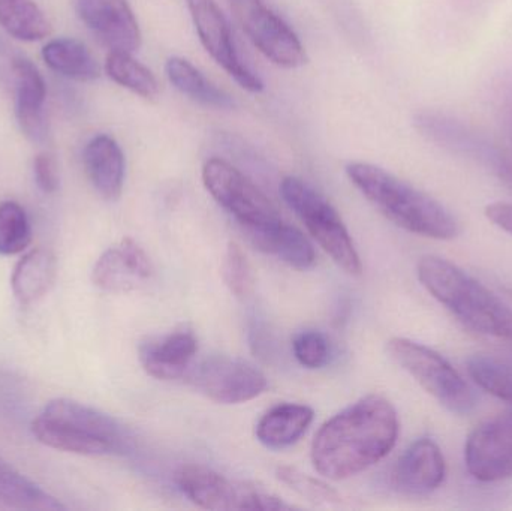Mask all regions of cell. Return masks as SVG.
Returning a JSON list of instances; mask_svg holds the SVG:
<instances>
[{
	"mask_svg": "<svg viewBox=\"0 0 512 511\" xmlns=\"http://www.w3.org/2000/svg\"><path fill=\"white\" fill-rule=\"evenodd\" d=\"M176 483L182 494L195 506L206 510H291L280 498L254 486L228 480L222 474L203 467L185 465L176 474Z\"/></svg>",
	"mask_w": 512,
	"mask_h": 511,
	"instance_id": "9",
	"label": "cell"
},
{
	"mask_svg": "<svg viewBox=\"0 0 512 511\" xmlns=\"http://www.w3.org/2000/svg\"><path fill=\"white\" fill-rule=\"evenodd\" d=\"M292 351L297 362L307 369H321L330 362V341L318 330H304L295 335Z\"/></svg>",
	"mask_w": 512,
	"mask_h": 511,
	"instance_id": "31",
	"label": "cell"
},
{
	"mask_svg": "<svg viewBox=\"0 0 512 511\" xmlns=\"http://www.w3.org/2000/svg\"><path fill=\"white\" fill-rule=\"evenodd\" d=\"M252 245L264 254L279 258L297 270H307L315 264L316 254L306 236L283 221L268 227L245 230Z\"/></svg>",
	"mask_w": 512,
	"mask_h": 511,
	"instance_id": "20",
	"label": "cell"
},
{
	"mask_svg": "<svg viewBox=\"0 0 512 511\" xmlns=\"http://www.w3.org/2000/svg\"><path fill=\"white\" fill-rule=\"evenodd\" d=\"M186 378L210 401L224 405L252 401L267 389L265 375L252 363L236 357H209L189 369Z\"/></svg>",
	"mask_w": 512,
	"mask_h": 511,
	"instance_id": "11",
	"label": "cell"
},
{
	"mask_svg": "<svg viewBox=\"0 0 512 511\" xmlns=\"http://www.w3.org/2000/svg\"><path fill=\"white\" fill-rule=\"evenodd\" d=\"M279 189L283 201L301 219L304 227L330 255L331 260L349 275H360L363 269L360 255L330 201L309 183L295 176L285 177Z\"/></svg>",
	"mask_w": 512,
	"mask_h": 511,
	"instance_id": "5",
	"label": "cell"
},
{
	"mask_svg": "<svg viewBox=\"0 0 512 511\" xmlns=\"http://www.w3.org/2000/svg\"><path fill=\"white\" fill-rule=\"evenodd\" d=\"M77 12L110 51L134 54L140 50L143 36L128 0H77Z\"/></svg>",
	"mask_w": 512,
	"mask_h": 511,
	"instance_id": "14",
	"label": "cell"
},
{
	"mask_svg": "<svg viewBox=\"0 0 512 511\" xmlns=\"http://www.w3.org/2000/svg\"><path fill=\"white\" fill-rule=\"evenodd\" d=\"M423 287L472 332L512 345V309L489 288L445 258L418 261Z\"/></svg>",
	"mask_w": 512,
	"mask_h": 511,
	"instance_id": "3",
	"label": "cell"
},
{
	"mask_svg": "<svg viewBox=\"0 0 512 511\" xmlns=\"http://www.w3.org/2000/svg\"><path fill=\"white\" fill-rule=\"evenodd\" d=\"M466 468L484 483L512 477V413L481 423L465 446Z\"/></svg>",
	"mask_w": 512,
	"mask_h": 511,
	"instance_id": "13",
	"label": "cell"
},
{
	"mask_svg": "<svg viewBox=\"0 0 512 511\" xmlns=\"http://www.w3.org/2000/svg\"><path fill=\"white\" fill-rule=\"evenodd\" d=\"M0 504L15 510H65L56 498L0 459Z\"/></svg>",
	"mask_w": 512,
	"mask_h": 511,
	"instance_id": "25",
	"label": "cell"
},
{
	"mask_svg": "<svg viewBox=\"0 0 512 511\" xmlns=\"http://www.w3.org/2000/svg\"><path fill=\"white\" fill-rule=\"evenodd\" d=\"M32 432L44 446L75 455L123 453L129 443L117 420L72 399L48 402L33 420Z\"/></svg>",
	"mask_w": 512,
	"mask_h": 511,
	"instance_id": "4",
	"label": "cell"
},
{
	"mask_svg": "<svg viewBox=\"0 0 512 511\" xmlns=\"http://www.w3.org/2000/svg\"><path fill=\"white\" fill-rule=\"evenodd\" d=\"M33 176L42 192L54 194L60 185L59 165L54 155L48 152L39 153L33 161Z\"/></svg>",
	"mask_w": 512,
	"mask_h": 511,
	"instance_id": "33",
	"label": "cell"
},
{
	"mask_svg": "<svg viewBox=\"0 0 512 511\" xmlns=\"http://www.w3.org/2000/svg\"><path fill=\"white\" fill-rule=\"evenodd\" d=\"M345 171L352 185L397 227L436 240L459 236L460 224L450 210L384 168L349 162Z\"/></svg>",
	"mask_w": 512,
	"mask_h": 511,
	"instance_id": "2",
	"label": "cell"
},
{
	"mask_svg": "<svg viewBox=\"0 0 512 511\" xmlns=\"http://www.w3.org/2000/svg\"><path fill=\"white\" fill-rule=\"evenodd\" d=\"M391 359L402 366L430 396L453 414L466 416L474 410V392L465 378L445 357L411 339L394 338L388 342Z\"/></svg>",
	"mask_w": 512,
	"mask_h": 511,
	"instance_id": "6",
	"label": "cell"
},
{
	"mask_svg": "<svg viewBox=\"0 0 512 511\" xmlns=\"http://www.w3.org/2000/svg\"><path fill=\"white\" fill-rule=\"evenodd\" d=\"M30 240L32 228L23 207L14 201L0 204V255L20 254Z\"/></svg>",
	"mask_w": 512,
	"mask_h": 511,
	"instance_id": "29",
	"label": "cell"
},
{
	"mask_svg": "<svg viewBox=\"0 0 512 511\" xmlns=\"http://www.w3.org/2000/svg\"><path fill=\"white\" fill-rule=\"evenodd\" d=\"M447 476L444 455L435 441L421 438L408 447L393 471V485L405 495H429L441 488Z\"/></svg>",
	"mask_w": 512,
	"mask_h": 511,
	"instance_id": "16",
	"label": "cell"
},
{
	"mask_svg": "<svg viewBox=\"0 0 512 511\" xmlns=\"http://www.w3.org/2000/svg\"><path fill=\"white\" fill-rule=\"evenodd\" d=\"M234 15L252 44L280 68L295 69L307 62L297 33L262 0H230Z\"/></svg>",
	"mask_w": 512,
	"mask_h": 511,
	"instance_id": "10",
	"label": "cell"
},
{
	"mask_svg": "<svg viewBox=\"0 0 512 511\" xmlns=\"http://www.w3.org/2000/svg\"><path fill=\"white\" fill-rule=\"evenodd\" d=\"M412 123L420 135L435 143L436 146L472 159L498 174L501 179L512 182L510 156L493 141L492 137L475 126L450 114L432 110L418 111Z\"/></svg>",
	"mask_w": 512,
	"mask_h": 511,
	"instance_id": "7",
	"label": "cell"
},
{
	"mask_svg": "<svg viewBox=\"0 0 512 511\" xmlns=\"http://www.w3.org/2000/svg\"><path fill=\"white\" fill-rule=\"evenodd\" d=\"M312 408L300 404H280L264 414L256 425V438L267 449L280 450L297 443L312 425Z\"/></svg>",
	"mask_w": 512,
	"mask_h": 511,
	"instance_id": "21",
	"label": "cell"
},
{
	"mask_svg": "<svg viewBox=\"0 0 512 511\" xmlns=\"http://www.w3.org/2000/svg\"><path fill=\"white\" fill-rule=\"evenodd\" d=\"M153 272L155 269L146 251L126 237L99 257L93 267L92 281L108 293H128L146 285Z\"/></svg>",
	"mask_w": 512,
	"mask_h": 511,
	"instance_id": "15",
	"label": "cell"
},
{
	"mask_svg": "<svg viewBox=\"0 0 512 511\" xmlns=\"http://www.w3.org/2000/svg\"><path fill=\"white\" fill-rule=\"evenodd\" d=\"M12 77L15 89V114L21 132L33 143L47 140L48 125L45 117L47 86L44 77L29 59L17 56L12 59Z\"/></svg>",
	"mask_w": 512,
	"mask_h": 511,
	"instance_id": "18",
	"label": "cell"
},
{
	"mask_svg": "<svg viewBox=\"0 0 512 511\" xmlns=\"http://www.w3.org/2000/svg\"><path fill=\"white\" fill-rule=\"evenodd\" d=\"M165 74L182 95L188 96L198 104L219 108V110H231L236 107L233 96L219 89L197 66L183 57H170L165 63Z\"/></svg>",
	"mask_w": 512,
	"mask_h": 511,
	"instance_id": "22",
	"label": "cell"
},
{
	"mask_svg": "<svg viewBox=\"0 0 512 511\" xmlns=\"http://www.w3.org/2000/svg\"><path fill=\"white\" fill-rule=\"evenodd\" d=\"M222 278L231 294L237 299H246L254 290V273L243 249L231 242L222 263Z\"/></svg>",
	"mask_w": 512,
	"mask_h": 511,
	"instance_id": "30",
	"label": "cell"
},
{
	"mask_svg": "<svg viewBox=\"0 0 512 511\" xmlns=\"http://www.w3.org/2000/svg\"><path fill=\"white\" fill-rule=\"evenodd\" d=\"M198 351V339L191 329H180L161 338L144 341L138 359L150 377L173 381L185 378Z\"/></svg>",
	"mask_w": 512,
	"mask_h": 511,
	"instance_id": "17",
	"label": "cell"
},
{
	"mask_svg": "<svg viewBox=\"0 0 512 511\" xmlns=\"http://www.w3.org/2000/svg\"><path fill=\"white\" fill-rule=\"evenodd\" d=\"M0 26L26 42L39 41L51 32L50 21L35 0H0Z\"/></svg>",
	"mask_w": 512,
	"mask_h": 511,
	"instance_id": "26",
	"label": "cell"
},
{
	"mask_svg": "<svg viewBox=\"0 0 512 511\" xmlns=\"http://www.w3.org/2000/svg\"><path fill=\"white\" fill-rule=\"evenodd\" d=\"M84 168L93 188L105 200L116 201L125 185L126 162L122 147L110 135H96L84 147Z\"/></svg>",
	"mask_w": 512,
	"mask_h": 511,
	"instance_id": "19",
	"label": "cell"
},
{
	"mask_svg": "<svg viewBox=\"0 0 512 511\" xmlns=\"http://www.w3.org/2000/svg\"><path fill=\"white\" fill-rule=\"evenodd\" d=\"M399 417L379 395L361 398L325 422L312 443V464L328 480L363 473L396 446Z\"/></svg>",
	"mask_w": 512,
	"mask_h": 511,
	"instance_id": "1",
	"label": "cell"
},
{
	"mask_svg": "<svg viewBox=\"0 0 512 511\" xmlns=\"http://www.w3.org/2000/svg\"><path fill=\"white\" fill-rule=\"evenodd\" d=\"M42 59L54 72L71 80L93 81L101 75V66L78 39H53L42 48Z\"/></svg>",
	"mask_w": 512,
	"mask_h": 511,
	"instance_id": "24",
	"label": "cell"
},
{
	"mask_svg": "<svg viewBox=\"0 0 512 511\" xmlns=\"http://www.w3.org/2000/svg\"><path fill=\"white\" fill-rule=\"evenodd\" d=\"M105 71L114 83L131 90L141 98L155 99L161 92L158 78L146 65L138 62L132 53L110 51L105 62Z\"/></svg>",
	"mask_w": 512,
	"mask_h": 511,
	"instance_id": "27",
	"label": "cell"
},
{
	"mask_svg": "<svg viewBox=\"0 0 512 511\" xmlns=\"http://www.w3.org/2000/svg\"><path fill=\"white\" fill-rule=\"evenodd\" d=\"M486 216L496 227L512 234V204L493 203L486 207Z\"/></svg>",
	"mask_w": 512,
	"mask_h": 511,
	"instance_id": "34",
	"label": "cell"
},
{
	"mask_svg": "<svg viewBox=\"0 0 512 511\" xmlns=\"http://www.w3.org/2000/svg\"><path fill=\"white\" fill-rule=\"evenodd\" d=\"M201 44L219 66L227 71L243 89L259 93L264 84L240 59L227 18L216 0H186Z\"/></svg>",
	"mask_w": 512,
	"mask_h": 511,
	"instance_id": "12",
	"label": "cell"
},
{
	"mask_svg": "<svg viewBox=\"0 0 512 511\" xmlns=\"http://www.w3.org/2000/svg\"><path fill=\"white\" fill-rule=\"evenodd\" d=\"M203 183L209 194L242 225L243 230L282 221L267 195L230 162L212 158L204 164Z\"/></svg>",
	"mask_w": 512,
	"mask_h": 511,
	"instance_id": "8",
	"label": "cell"
},
{
	"mask_svg": "<svg viewBox=\"0 0 512 511\" xmlns=\"http://www.w3.org/2000/svg\"><path fill=\"white\" fill-rule=\"evenodd\" d=\"M56 258L47 249L27 252L12 273V291L23 305L38 302L53 287L56 279Z\"/></svg>",
	"mask_w": 512,
	"mask_h": 511,
	"instance_id": "23",
	"label": "cell"
},
{
	"mask_svg": "<svg viewBox=\"0 0 512 511\" xmlns=\"http://www.w3.org/2000/svg\"><path fill=\"white\" fill-rule=\"evenodd\" d=\"M468 372L474 383L490 395L512 404V362L489 354L469 357Z\"/></svg>",
	"mask_w": 512,
	"mask_h": 511,
	"instance_id": "28",
	"label": "cell"
},
{
	"mask_svg": "<svg viewBox=\"0 0 512 511\" xmlns=\"http://www.w3.org/2000/svg\"><path fill=\"white\" fill-rule=\"evenodd\" d=\"M277 474H279V479L283 483L291 486V489H294L295 492H298L301 497L307 498V500L319 501V503L325 504L336 503L339 500V495L330 486L319 482V480L312 479V477L306 476V474L298 473L297 470L279 468Z\"/></svg>",
	"mask_w": 512,
	"mask_h": 511,
	"instance_id": "32",
	"label": "cell"
}]
</instances>
